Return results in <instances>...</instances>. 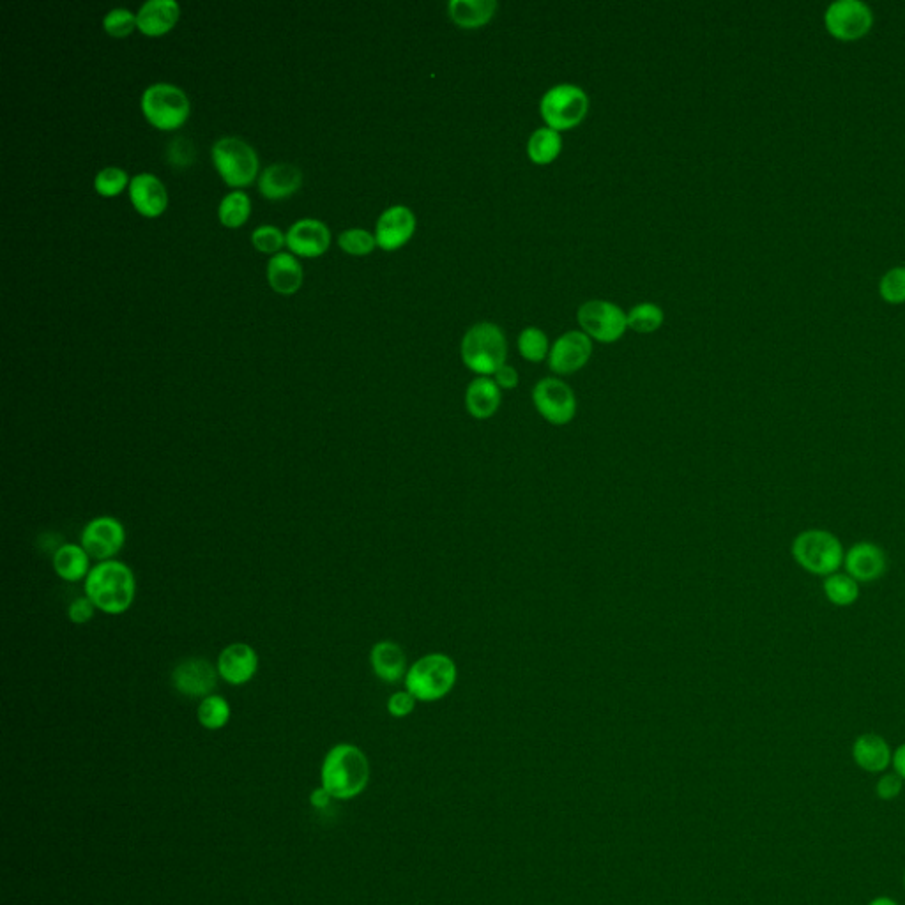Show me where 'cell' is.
<instances>
[{"label": "cell", "mask_w": 905, "mask_h": 905, "mask_svg": "<svg viewBox=\"0 0 905 905\" xmlns=\"http://www.w3.org/2000/svg\"><path fill=\"white\" fill-rule=\"evenodd\" d=\"M168 161L175 167H188L195 160V149L188 138L177 137L168 144Z\"/></svg>", "instance_id": "39"}, {"label": "cell", "mask_w": 905, "mask_h": 905, "mask_svg": "<svg viewBox=\"0 0 905 905\" xmlns=\"http://www.w3.org/2000/svg\"><path fill=\"white\" fill-rule=\"evenodd\" d=\"M578 324L589 338L601 343H614L628 329V315L621 306L593 299L578 308Z\"/></svg>", "instance_id": "9"}, {"label": "cell", "mask_w": 905, "mask_h": 905, "mask_svg": "<svg viewBox=\"0 0 905 905\" xmlns=\"http://www.w3.org/2000/svg\"><path fill=\"white\" fill-rule=\"evenodd\" d=\"M230 715H232V711H230L229 702L216 693L200 700V704H198V722L207 731L223 729L229 723Z\"/></svg>", "instance_id": "30"}, {"label": "cell", "mask_w": 905, "mask_h": 905, "mask_svg": "<svg viewBox=\"0 0 905 905\" xmlns=\"http://www.w3.org/2000/svg\"><path fill=\"white\" fill-rule=\"evenodd\" d=\"M845 573L856 582H875L888 570V557L883 548L872 541L854 543L844 557Z\"/></svg>", "instance_id": "16"}, {"label": "cell", "mask_w": 905, "mask_h": 905, "mask_svg": "<svg viewBox=\"0 0 905 905\" xmlns=\"http://www.w3.org/2000/svg\"><path fill=\"white\" fill-rule=\"evenodd\" d=\"M267 280L276 292L292 294L303 283V269L294 255L282 251L267 262Z\"/></svg>", "instance_id": "26"}, {"label": "cell", "mask_w": 905, "mask_h": 905, "mask_svg": "<svg viewBox=\"0 0 905 905\" xmlns=\"http://www.w3.org/2000/svg\"><path fill=\"white\" fill-rule=\"evenodd\" d=\"M540 112L547 128L566 131L577 128L589 112V96L578 85L559 84L548 89L540 101Z\"/></svg>", "instance_id": "6"}, {"label": "cell", "mask_w": 905, "mask_h": 905, "mask_svg": "<svg viewBox=\"0 0 905 905\" xmlns=\"http://www.w3.org/2000/svg\"><path fill=\"white\" fill-rule=\"evenodd\" d=\"M130 197L133 206L144 216H160L168 204V195L160 179L153 174H138L131 179Z\"/></svg>", "instance_id": "21"}, {"label": "cell", "mask_w": 905, "mask_h": 905, "mask_svg": "<svg viewBox=\"0 0 905 905\" xmlns=\"http://www.w3.org/2000/svg\"><path fill=\"white\" fill-rule=\"evenodd\" d=\"M251 243L257 250L264 253H273L287 243V236H283L282 230L274 225H260L259 229L251 234Z\"/></svg>", "instance_id": "38"}, {"label": "cell", "mask_w": 905, "mask_h": 905, "mask_svg": "<svg viewBox=\"0 0 905 905\" xmlns=\"http://www.w3.org/2000/svg\"><path fill=\"white\" fill-rule=\"evenodd\" d=\"M251 202L250 197L244 191H232L227 197L221 200L220 204V220L225 227L236 229L241 227L244 221L250 216Z\"/></svg>", "instance_id": "31"}, {"label": "cell", "mask_w": 905, "mask_h": 905, "mask_svg": "<svg viewBox=\"0 0 905 905\" xmlns=\"http://www.w3.org/2000/svg\"><path fill=\"white\" fill-rule=\"evenodd\" d=\"M96 607L87 596H80L69 603L68 619L73 624H85L92 621V617L96 614Z\"/></svg>", "instance_id": "41"}, {"label": "cell", "mask_w": 905, "mask_h": 905, "mask_svg": "<svg viewBox=\"0 0 905 905\" xmlns=\"http://www.w3.org/2000/svg\"><path fill=\"white\" fill-rule=\"evenodd\" d=\"M824 594L835 607H851L860 598V582L847 573H833L824 580Z\"/></svg>", "instance_id": "29"}, {"label": "cell", "mask_w": 905, "mask_h": 905, "mask_svg": "<svg viewBox=\"0 0 905 905\" xmlns=\"http://www.w3.org/2000/svg\"><path fill=\"white\" fill-rule=\"evenodd\" d=\"M103 25H105L108 34H112L115 38H124L137 27V15H133L130 9H112L105 16Z\"/></svg>", "instance_id": "37"}, {"label": "cell", "mask_w": 905, "mask_h": 905, "mask_svg": "<svg viewBox=\"0 0 905 905\" xmlns=\"http://www.w3.org/2000/svg\"><path fill=\"white\" fill-rule=\"evenodd\" d=\"M320 780L333 798H356L370 780V762L358 746L349 743L333 746L322 762Z\"/></svg>", "instance_id": "2"}, {"label": "cell", "mask_w": 905, "mask_h": 905, "mask_svg": "<svg viewBox=\"0 0 905 905\" xmlns=\"http://www.w3.org/2000/svg\"><path fill=\"white\" fill-rule=\"evenodd\" d=\"M893 768H895V773H897L902 780L905 782V743L904 745L898 746L897 750L893 752Z\"/></svg>", "instance_id": "44"}, {"label": "cell", "mask_w": 905, "mask_h": 905, "mask_svg": "<svg viewBox=\"0 0 905 905\" xmlns=\"http://www.w3.org/2000/svg\"><path fill=\"white\" fill-rule=\"evenodd\" d=\"M142 110L156 128L175 130L188 119L190 99L177 85H149L142 94Z\"/></svg>", "instance_id": "8"}, {"label": "cell", "mask_w": 905, "mask_h": 905, "mask_svg": "<svg viewBox=\"0 0 905 905\" xmlns=\"http://www.w3.org/2000/svg\"><path fill=\"white\" fill-rule=\"evenodd\" d=\"M792 557L803 570L829 577L844 566V545L837 536L826 529H807L792 541Z\"/></svg>", "instance_id": "5"}, {"label": "cell", "mask_w": 905, "mask_h": 905, "mask_svg": "<svg viewBox=\"0 0 905 905\" xmlns=\"http://www.w3.org/2000/svg\"><path fill=\"white\" fill-rule=\"evenodd\" d=\"M338 244L350 255H366L375 248L377 239L368 230L349 229L340 234Z\"/></svg>", "instance_id": "35"}, {"label": "cell", "mask_w": 905, "mask_h": 905, "mask_svg": "<svg viewBox=\"0 0 905 905\" xmlns=\"http://www.w3.org/2000/svg\"><path fill=\"white\" fill-rule=\"evenodd\" d=\"M331 798H333V796H331L324 787H320L317 791H313L312 798L310 799H312L313 807L324 808L328 807Z\"/></svg>", "instance_id": "45"}, {"label": "cell", "mask_w": 905, "mask_h": 905, "mask_svg": "<svg viewBox=\"0 0 905 905\" xmlns=\"http://www.w3.org/2000/svg\"><path fill=\"white\" fill-rule=\"evenodd\" d=\"M518 350H520V354H522V358L525 361L541 363L550 354L545 331H541L540 328L524 329L518 336Z\"/></svg>", "instance_id": "32"}, {"label": "cell", "mask_w": 905, "mask_h": 905, "mask_svg": "<svg viewBox=\"0 0 905 905\" xmlns=\"http://www.w3.org/2000/svg\"><path fill=\"white\" fill-rule=\"evenodd\" d=\"M902 789H904V780L897 773H888L879 778V782L875 785V794L884 801H891L900 796Z\"/></svg>", "instance_id": "42"}, {"label": "cell", "mask_w": 905, "mask_h": 905, "mask_svg": "<svg viewBox=\"0 0 905 905\" xmlns=\"http://www.w3.org/2000/svg\"><path fill=\"white\" fill-rule=\"evenodd\" d=\"M533 404L550 425H568L577 416L575 391L557 377H545L534 386Z\"/></svg>", "instance_id": "10"}, {"label": "cell", "mask_w": 905, "mask_h": 905, "mask_svg": "<svg viewBox=\"0 0 905 905\" xmlns=\"http://www.w3.org/2000/svg\"><path fill=\"white\" fill-rule=\"evenodd\" d=\"M824 22L831 36L842 41H856L870 32L874 15L861 0H837L826 11Z\"/></svg>", "instance_id": "12"}, {"label": "cell", "mask_w": 905, "mask_h": 905, "mask_svg": "<svg viewBox=\"0 0 905 905\" xmlns=\"http://www.w3.org/2000/svg\"><path fill=\"white\" fill-rule=\"evenodd\" d=\"M179 18L175 0H147L138 9L137 27L147 36H160L170 31Z\"/></svg>", "instance_id": "24"}, {"label": "cell", "mask_w": 905, "mask_h": 905, "mask_svg": "<svg viewBox=\"0 0 905 905\" xmlns=\"http://www.w3.org/2000/svg\"><path fill=\"white\" fill-rule=\"evenodd\" d=\"M593 354V342L584 331H568L557 338L548 354V366L557 375L582 370Z\"/></svg>", "instance_id": "14"}, {"label": "cell", "mask_w": 905, "mask_h": 905, "mask_svg": "<svg viewBox=\"0 0 905 905\" xmlns=\"http://www.w3.org/2000/svg\"><path fill=\"white\" fill-rule=\"evenodd\" d=\"M852 759L858 768L867 773H883L893 761L891 746L879 734H861L852 745Z\"/></svg>", "instance_id": "19"}, {"label": "cell", "mask_w": 905, "mask_h": 905, "mask_svg": "<svg viewBox=\"0 0 905 905\" xmlns=\"http://www.w3.org/2000/svg\"><path fill=\"white\" fill-rule=\"evenodd\" d=\"M218 677L216 665L206 658H188L172 670V685L184 697L206 699L216 690Z\"/></svg>", "instance_id": "13"}, {"label": "cell", "mask_w": 905, "mask_h": 905, "mask_svg": "<svg viewBox=\"0 0 905 905\" xmlns=\"http://www.w3.org/2000/svg\"><path fill=\"white\" fill-rule=\"evenodd\" d=\"M126 184H128V174L119 167L103 168L94 179L96 190L105 197H114L117 193H121L126 188Z\"/></svg>", "instance_id": "36"}, {"label": "cell", "mask_w": 905, "mask_h": 905, "mask_svg": "<svg viewBox=\"0 0 905 905\" xmlns=\"http://www.w3.org/2000/svg\"><path fill=\"white\" fill-rule=\"evenodd\" d=\"M501 388L490 377H478L467 386L465 391V409L471 418L485 421L495 416L501 407Z\"/></svg>", "instance_id": "22"}, {"label": "cell", "mask_w": 905, "mask_h": 905, "mask_svg": "<svg viewBox=\"0 0 905 905\" xmlns=\"http://www.w3.org/2000/svg\"><path fill=\"white\" fill-rule=\"evenodd\" d=\"M416 230V216L409 207L393 206L386 209L377 220L375 239L382 250L402 248Z\"/></svg>", "instance_id": "17"}, {"label": "cell", "mask_w": 905, "mask_h": 905, "mask_svg": "<svg viewBox=\"0 0 905 905\" xmlns=\"http://www.w3.org/2000/svg\"><path fill=\"white\" fill-rule=\"evenodd\" d=\"M663 310L653 303H642L628 313V328L637 333H655L662 328Z\"/></svg>", "instance_id": "33"}, {"label": "cell", "mask_w": 905, "mask_h": 905, "mask_svg": "<svg viewBox=\"0 0 905 905\" xmlns=\"http://www.w3.org/2000/svg\"><path fill=\"white\" fill-rule=\"evenodd\" d=\"M449 16L462 29H478L490 22L497 11L495 0H451Z\"/></svg>", "instance_id": "27"}, {"label": "cell", "mask_w": 905, "mask_h": 905, "mask_svg": "<svg viewBox=\"0 0 905 905\" xmlns=\"http://www.w3.org/2000/svg\"><path fill=\"white\" fill-rule=\"evenodd\" d=\"M331 232L326 223L315 218L299 220L287 232L290 250L303 257H319L329 248Z\"/></svg>", "instance_id": "18"}, {"label": "cell", "mask_w": 905, "mask_h": 905, "mask_svg": "<svg viewBox=\"0 0 905 905\" xmlns=\"http://www.w3.org/2000/svg\"><path fill=\"white\" fill-rule=\"evenodd\" d=\"M460 354L471 372L478 373L480 377H490L506 365L508 342L497 324L480 322L465 333Z\"/></svg>", "instance_id": "4"}, {"label": "cell", "mask_w": 905, "mask_h": 905, "mask_svg": "<svg viewBox=\"0 0 905 905\" xmlns=\"http://www.w3.org/2000/svg\"><path fill=\"white\" fill-rule=\"evenodd\" d=\"M301 181L303 175L296 165L274 163L260 175V193L269 200H280L292 195L301 186Z\"/></svg>", "instance_id": "23"}, {"label": "cell", "mask_w": 905, "mask_h": 905, "mask_svg": "<svg viewBox=\"0 0 905 905\" xmlns=\"http://www.w3.org/2000/svg\"><path fill=\"white\" fill-rule=\"evenodd\" d=\"M457 663L444 653H430L412 663L405 676V690L418 702L444 699L457 685Z\"/></svg>", "instance_id": "3"}, {"label": "cell", "mask_w": 905, "mask_h": 905, "mask_svg": "<svg viewBox=\"0 0 905 905\" xmlns=\"http://www.w3.org/2000/svg\"><path fill=\"white\" fill-rule=\"evenodd\" d=\"M868 905H898V902L890 897H877Z\"/></svg>", "instance_id": "46"}, {"label": "cell", "mask_w": 905, "mask_h": 905, "mask_svg": "<svg viewBox=\"0 0 905 905\" xmlns=\"http://www.w3.org/2000/svg\"><path fill=\"white\" fill-rule=\"evenodd\" d=\"M52 566L57 577L64 582H80L89 577L91 573V556L85 552V548L78 543H64L57 548L52 557Z\"/></svg>", "instance_id": "25"}, {"label": "cell", "mask_w": 905, "mask_h": 905, "mask_svg": "<svg viewBox=\"0 0 905 905\" xmlns=\"http://www.w3.org/2000/svg\"><path fill=\"white\" fill-rule=\"evenodd\" d=\"M85 596L107 616H121L131 609L137 596V578L128 564L117 559L92 566L85 578Z\"/></svg>", "instance_id": "1"}, {"label": "cell", "mask_w": 905, "mask_h": 905, "mask_svg": "<svg viewBox=\"0 0 905 905\" xmlns=\"http://www.w3.org/2000/svg\"><path fill=\"white\" fill-rule=\"evenodd\" d=\"M563 151L561 133L552 128H538L527 142V156L536 165H548Z\"/></svg>", "instance_id": "28"}, {"label": "cell", "mask_w": 905, "mask_h": 905, "mask_svg": "<svg viewBox=\"0 0 905 905\" xmlns=\"http://www.w3.org/2000/svg\"><path fill=\"white\" fill-rule=\"evenodd\" d=\"M126 538L128 534L121 520L103 515L92 518L91 522L85 525L80 534V545L85 548L91 559L103 563L112 561L121 554L122 548L126 545Z\"/></svg>", "instance_id": "11"}, {"label": "cell", "mask_w": 905, "mask_h": 905, "mask_svg": "<svg viewBox=\"0 0 905 905\" xmlns=\"http://www.w3.org/2000/svg\"><path fill=\"white\" fill-rule=\"evenodd\" d=\"M494 381L501 389H515L518 386V373L513 366L504 365L494 373Z\"/></svg>", "instance_id": "43"}, {"label": "cell", "mask_w": 905, "mask_h": 905, "mask_svg": "<svg viewBox=\"0 0 905 905\" xmlns=\"http://www.w3.org/2000/svg\"><path fill=\"white\" fill-rule=\"evenodd\" d=\"M904 886H905V872H904Z\"/></svg>", "instance_id": "47"}, {"label": "cell", "mask_w": 905, "mask_h": 905, "mask_svg": "<svg viewBox=\"0 0 905 905\" xmlns=\"http://www.w3.org/2000/svg\"><path fill=\"white\" fill-rule=\"evenodd\" d=\"M373 674L384 683H398L407 676V656L400 644L393 640H381L370 651Z\"/></svg>", "instance_id": "20"}, {"label": "cell", "mask_w": 905, "mask_h": 905, "mask_svg": "<svg viewBox=\"0 0 905 905\" xmlns=\"http://www.w3.org/2000/svg\"><path fill=\"white\" fill-rule=\"evenodd\" d=\"M213 161L223 181L234 188H243L253 183L259 172V158L255 149L237 137L220 138L213 145Z\"/></svg>", "instance_id": "7"}, {"label": "cell", "mask_w": 905, "mask_h": 905, "mask_svg": "<svg viewBox=\"0 0 905 905\" xmlns=\"http://www.w3.org/2000/svg\"><path fill=\"white\" fill-rule=\"evenodd\" d=\"M216 669L221 679L232 686H243L250 683L259 672V655L257 651L244 642H234L221 649Z\"/></svg>", "instance_id": "15"}, {"label": "cell", "mask_w": 905, "mask_h": 905, "mask_svg": "<svg viewBox=\"0 0 905 905\" xmlns=\"http://www.w3.org/2000/svg\"><path fill=\"white\" fill-rule=\"evenodd\" d=\"M416 702L418 700L414 699V695L407 692V690L395 692L388 699L389 715L393 716V718H405V716L411 715L412 711H414Z\"/></svg>", "instance_id": "40"}, {"label": "cell", "mask_w": 905, "mask_h": 905, "mask_svg": "<svg viewBox=\"0 0 905 905\" xmlns=\"http://www.w3.org/2000/svg\"><path fill=\"white\" fill-rule=\"evenodd\" d=\"M879 290L886 303L891 305L905 303V267H893L884 274Z\"/></svg>", "instance_id": "34"}]
</instances>
